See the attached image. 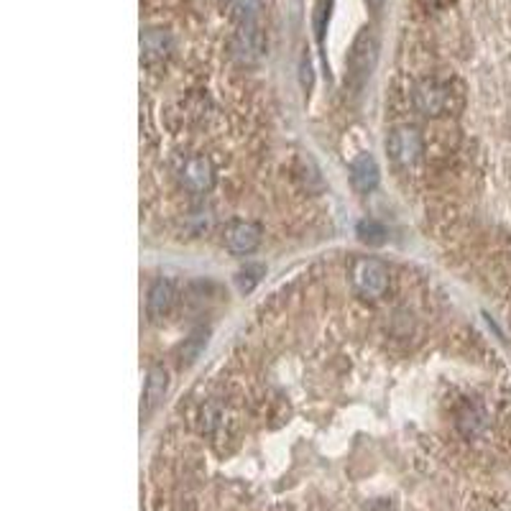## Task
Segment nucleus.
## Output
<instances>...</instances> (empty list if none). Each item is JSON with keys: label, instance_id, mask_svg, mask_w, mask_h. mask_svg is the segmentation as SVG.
<instances>
[{"label": "nucleus", "instance_id": "1", "mask_svg": "<svg viewBox=\"0 0 511 511\" xmlns=\"http://www.w3.org/2000/svg\"><path fill=\"white\" fill-rule=\"evenodd\" d=\"M376 59H379V36L374 33V29L365 26L353 39L351 49H348V59H345L348 82H351L353 90L364 88L365 80L371 77L374 67H376Z\"/></svg>", "mask_w": 511, "mask_h": 511}, {"label": "nucleus", "instance_id": "2", "mask_svg": "<svg viewBox=\"0 0 511 511\" xmlns=\"http://www.w3.org/2000/svg\"><path fill=\"white\" fill-rule=\"evenodd\" d=\"M412 100H414L417 113L427 118H442L455 110L453 88L440 80H422L412 92Z\"/></svg>", "mask_w": 511, "mask_h": 511}, {"label": "nucleus", "instance_id": "3", "mask_svg": "<svg viewBox=\"0 0 511 511\" xmlns=\"http://www.w3.org/2000/svg\"><path fill=\"white\" fill-rule=\"evenodd\" d=\"M353 292L364 299H379L389 287V266L379 259H358L351 269Z\"/></svg>", "mask_w": 511, "mask_h": 511}, {"label": "nucleus", "instance_id": "4", "mask_svg": "<svg viewBox=\"0 0 511 511\" xmlns=\"http://www.w3.org/2000/svg\"><path fill=\"white\" fill-rule=\"evenodd\" d=\"M266 54V36L259 29L256 21L251 24H238V29L231 36V57L241 64H256Z\"/></svg>", "mask_w": 511, "mask_h": 511}, {"label": "nucleus", "instance_id": "5", "mask_svg": "<svg viewBox=\"0 0 511 511\" xmlns=\"http://www.w3.org/2000/svg\"><path fill=\"white\" fill-rule=\"evenodd\" d=\"M176 176H179L182 187L192 192V194H204V192H210L215 187V166H213V161L207 159V156H190V159H185Z\"/></svg>", "mask_w": 511, "mask_h": 511}, {"label": "nucleus", "instance_id": "6", "mask_svg": "<svg viewBox=\"0 0 511 511\" xmlns=\"http://www.w3.org/2000/svg\"><path fill=\"white\" fill-rule=\"evenodd\" d=\"M424 141L420 131L409 128V126H402V128H394L389 141H386V151L394 161L396 166H412L414 161L422 156Z\"/></svg>", "mask_w": 511, "mask_h": 511}, {"label": "nucleus", "instance_id": "7", "mask_svg": "<svg viewBox=\"0 0 511 511\" xmlns=\"http://www.w3.org/2000/svg\"><path fill=\"white\" fill-rule=\"evenodd\" d=\"M222 241H225L228 251L235 253V256H249L261 243V225L253 222V220H233L225 228Z\"/></svg>", "mask_w": 511, "mask_h": 511}, {"label": "nucleus", "instance_id": "8", "mask_svg": "<svg viewBox=\"0 0 511 511\" xmlns=\"http://www.w3.org/2000/svg\"><path fill=\"white\" fill-rule=\"evenodd\" d=\"M175 305H176L175 284H172V281H166V279L154 281V284H151V289H148V299H147L148 320L161 322L164 317H169V315H172V309H175Z\"/></svg>", "mask_w": 511, "mask_h": 511}, {"label": "nucleus", "instance_id": "9", "mask_svg": "<svg viewBox=\"0 0 511 511\" xmlns=\"http://www.w3.org/2000/svg\"><path fill=\"white\" fill-rule=\"evenodd\" d=\"M348 175H351L353 190L358 192V194H368V192H374L379 187L381 169L371 154H358L351 161V166H348Z\"/></svg>", "mask_w": 511, "mask_h": 511}, {"label": "nucleus", "instance_id": "10", "mask_svg": "<svg viewBox=\"0 0 511 511\" xmlns=\"http://www.w3.org/2000/svg\"><path fill=\"white\" fill-rule=\"evenodd\" d=\"M175 42L169 36V31L164 29H147L141 33V59L147 64H159L172 54Z\"/></svg>", "mask_w": 511, "mask_h": 511}, {"label": "nucleus", "instance_id": "11", "mask_svg": "<svg viewBox=\"0 0 511 511\" xmlns=\"http://www.w3.org/2000/svg\"><path fill=\"white\" fill-rule=\"evenodd\" d=\"M166 392H169V374L161 365L148 368L147 383H144V409L147 412L156 409V404L166 396Z\"/></svg>", "mask_w": 511, "mask_h": 511}, {"label": "nucleus", "instance_id": "12", "mask_svg": "<svg viewBox=\"0 0 511 511\" xmlns=\"http://www.w3.org/2000/svg\"><path fill=\"white\" fill-rule=\"evenodd\" d=\"M207 330L200 327V330H194L187 340H185V345H182V351H179V358H182V364L185 365H192L200 355H203L204 345H207Z\"/></svg>", "mask_w": 511, "mask_h": 511}, {"label": "nucleus", "instance_id": "13", "mask_svg": "<svg viewBox=\"0 0 511 511\" xmlns=\"http://www.w3.org/2000/svg\"><path fill=\"white\" fill-rule=\"evenodd\" d=\"M355 233H358V238H361L364 243H368V246H381V243L386 241V228L381 225L379 220H361L358 228H355Z\"/></svg>", "mask_w": 511, "mask_h": 511}, {"label": "nucleus", "instance_id": "14", "mask_svg": "<svg viewBox=\"0 0 511 511\" xmlns=\"http://www.w3.org/2000/svg\"><path fill=\"white\" fill-rule=\"evenodd\" d=\"M261 274H263L261 266H246V269H241V271L235 274V287H238V292L241 294L253 292V287L261 281Z\"/></svg>", "mask_w": 511, "mask_h": 511}, {"label": "nucleus", "instance_id": "15", "mask_svg": "<svg viewBox=\"0 0 511 511\" xmlns=\"http://www.w3.org/2000/svg\"><path fill=\"white\" fill-rule=\"evenodd\" d=\"M259 14V0H231V15L238 24H251Z\"/></svg>", "mask_w": 511, "mask_h": 511}, {"label": "nucleus", "instance_id": "16", "mask_svg": "<svg viewBox=\"0 0 511 511\" xmlns=\"http://www.w3.org/2000/svg\"><path fill=\"white\" fill-rule=\"evenodd\" d=\"M197 422H200V430L203 432H213L220 424V409L215 404H204L197 414Z\"/></svg>", "mask_w": 511, "mask_h": 511}, {"label": "nucleus", "instance_id": "17", "mask_svg": "<svg viewBox=\"0 0 511 511\" xmlns=\"http://www.w3.org/2000/svg\"><path fill=\"white\" fill-rule=\"evenodd\" d=\"M299 82H302V90H312V82H315V74H312V62L307 54L299 57Z\"/></svg>", "mask_w": 511, "mask_h": 511}, {"label": "nucleus", "instance_id": "18", "mask_svg": "<svg viewBox=\"0 0 511 511\" xmlns=\"http://www.w3.org/2000/svg\"><path fill=\"white\" fill-rule=\"evenodd\" d=\"M365 5H368L371 11H381V5H383V0H365Z\"/></svg>", "mask_w": 511, "mask_h": 511}]
</instances>
